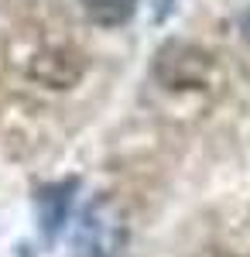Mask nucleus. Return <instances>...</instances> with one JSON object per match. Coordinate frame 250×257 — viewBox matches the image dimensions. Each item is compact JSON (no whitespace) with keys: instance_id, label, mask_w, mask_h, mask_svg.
<instances>
[{"instance_id":"f03ea898","label":"nucleus","mask_w":250,"mask_h":257,"mask_svg":"<svg viewBox=\"0 0 250 257\" xmlns=\"http://www.w3.org/2000/svg\"><path fill=\"white\" fill-rule=\"evenodd\" d=\"M72 192H76V178L38 189L35 202H38V223H41L45 240H55V233L62 230V223L69 216V206H72Z\"/></svg>"},{"instance_id":"f257e3e1","label":"nucleus","mask_w":250,"mask_h":257,"mask_svg":"<svg viewBox=\"0 0 250 257\" xmlns=\"http://www.w3.org/2000/svg\"><path fill=\"white\" fill-rule=\"evenodd\" d=\"M127 243V223L110 199H93L76 226L79 257H120Z\"/></svg>"},{"instance_id":"7ed1b4c3","label":"nucleus","mask_w":250,"mask_h":257,"mask_svg":"<svg viewBox=\"0 0 250 257\" xmlns=\"http://www.w3.org/2000/svg\"><path fill=\"white\" fill-rule=\"evenodd\" d=\"M86 18L99 24V28H116V24H127L137 11V0H79Z\"/></svg>"},{"instance_id":"20e7f679","label":"nucleus","mask_w":250,"mask_h":257,"mask_svg":"<svg viewBox=\"0 0 250 257\" xmlns=\"http://www.w3.org/2000/svg\"><path fill=\"white\" fill-rule=\"evenodd\" d=\"M240 28H243V41H247V45H250V11H247V14H243V24H240Z\"/></svg>"}]
</instances>
